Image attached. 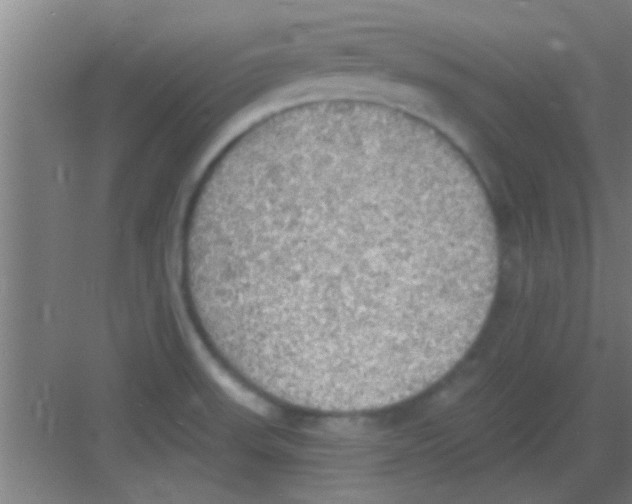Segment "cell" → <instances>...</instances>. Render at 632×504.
Wrapping results in <instances>:
<instances>
[{"mask_svg": "<svg viewBox=\"0 0 632 504\" xmlns=\"http://www.w3.org/2000/svg\"><path fill=\"white\" fill-rule=\"evenodd\" d=\"M183 260L219 353L271 394L330 412L382 409L443 378L499 275L473 170L359 110L282 124L226 156L198 190Z\"/></svg>", "mask_w": 632, "mask_h": 504, "instance_id": "6da1fadb", "label": "cell"}]
</instances>
